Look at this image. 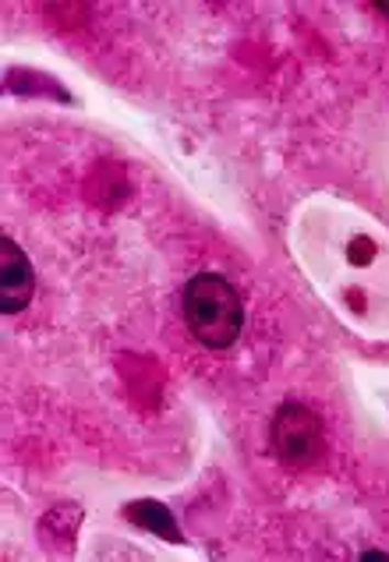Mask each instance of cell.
Returning a JSON list of instances; mask_svg holds the SVG:
<instances>
[{
    "label": "cell",
    "instance_id": "obj_1",
    "mask_svg": "<svg viewBox=\"0 0 389 562\" xmlns=\"http://www.w3.org/2000/svg\"><path fill=\"white\" fill-rule=\"evenodd\" d=\"M185 323L191 336L209 350H226L245 326V304L237 291L216 272H199L191 277L181 294Z\"/></svg>",
    "mask_w": 389,
    "mask_h": 562
},
{
    "label": "cell",
    "instance_id": "obj_2",
    "mask_svg": "<svg viewBox=\"0 0 389 562\" xmlns=\"http://www.w3.org/2000/svg\"><path fill=\"white\" fill-rule=\"evenodd\" d=\"M273 453L290 471H304L322 457V422L315 411H308L304 404H284L273 417L269 431Z\"/></svg>",
    "mask_w": 389,
    "mask_h": 562
},
{
    "label": "cell",
    "instance_id": "obj_3",
    "mask_svg": "<svg viewBox=\"0 0 389 562\" xmlns=\"http://www.w3.org/2000/svg\"><path fill=\"white\" fill-rule=\"evenodd\" d=\"M32 291H36V272H32L29 255L11 237H0V312H25Z\"/></svg>",
    "mask_w": 389,
    "mask_h": 562
},
{
    "label": "cell",
    "instance_id": "obj_4",
    "mask_svg": "<svg viewBox=\"0 0 389 562\" xmlns=\"http://www.w3.org/2000/svg\"><path fill=\"white\" fill-rule=\"evenodd\" d=\"M127 520L153 527L156 535H167L170 541H181V531H177V524L170 520L167 506H159V503H138V506H127Z\"/></svg>",
    "mask_w": 389,
    "mask_h": 562
}]
</instances>
